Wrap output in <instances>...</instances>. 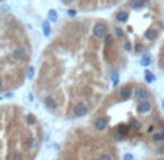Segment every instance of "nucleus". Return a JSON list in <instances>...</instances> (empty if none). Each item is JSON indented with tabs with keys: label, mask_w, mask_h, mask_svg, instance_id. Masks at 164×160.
Listing matches in <instances>:
<instances>
[{
	"label": "nucleus",
	"mask_w": 164,
	"mask_h": 160,
	"mask_svg": "<svg viewBox=\"0 0 164 160\" xmlns=\"http://www.w3.org/2000/svg\"><path fill=\"white\" fill-rule=\"evenodd\" d=\"M126 55L100 18H73L61 23L44 48L34 76V92L55 117L92 115L116 87Z\"/></svg>",
	"instance_id": "f257e3e1"
},
{
	"label": "nucleus",
	"mask_w": 164,
	"mask_h": 160,
	"mask_svg": "<svg viewBox=\"0 0 164 160\" xmlns=\"http://www.w3.org/2000/svg\"><path fill=\"white\" fill-rule=\"evenodd\" d=\"M90 127L115 144L157 143L164 147V117L153 92L139 81L115 87L92 114Z\"/></svg>",
	"instance_id": "f03ea898"
},
{
	"label": "nucleus",
	"mask_w": 164,
	"mask_h": 160,
	"mask_svg": "<svg viewBox=\"0 0 164 160\" xmlns=\"http://www.w3.org/2000/svg\"><path fill=\"white\" fill-rule=\"evenodd\" d=\"M109 31L125 54H147L164 32L161 6L156 0H128L112 16Z\"/></svg>",
	"instance_id": "7ed1b4c3"
}]
</instances>
